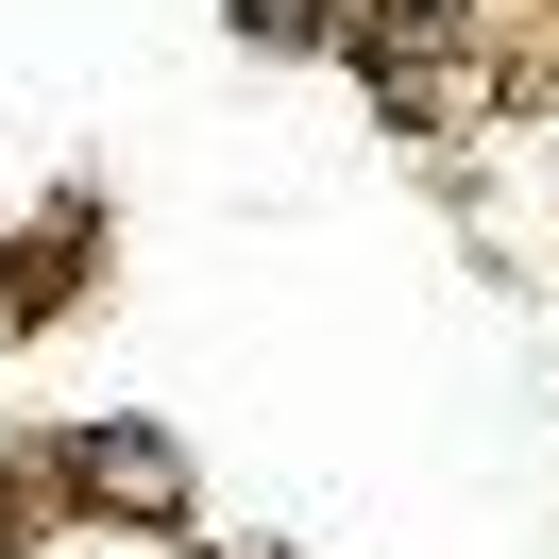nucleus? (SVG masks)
<instances>
[{"label": "nucleus", "mask_w": 559, "mask_h": 559, "mask_svg": "<svg viewBox=\"0 0 559 559\" xmlns=\"http://www.w3.org/2000/svg\"><path fill=\"white\" fill-rule=\"evenodd\" d=\"M238 17H254V35H306V17H322V0H238Z\"/></svg>", "instance_id": "3"}, {"label": "nucleus", "mask_w": 559, "mask_h": 559, "mask_svg": "<svg viewBox=\"0 0 559 559\" xmlns=\"http://www.w3.org/2000/svg\"><path fill=\"white\" fill-rule=\"evenodd\" d=\"M85 491H119V509H170V441H136V424H119V441H85Z\"/></svg>", "instance_id": "1"}, {"label": "nucleus", "mask_w": 559, "mask_h": 559, "mask_svg": "<svg viewBox=\"0 0 559 559\" xmlns=\"http://www.w3.org/2000/svg\"><path fill=\"white\" fill-rule=\"evenodd\" d=\"M441 17H457V0H373V35H441Z\"/></svg>", "instance_id": "2"}]
</instances>
